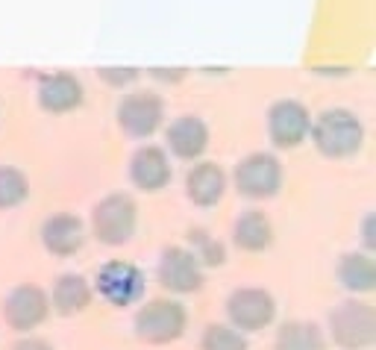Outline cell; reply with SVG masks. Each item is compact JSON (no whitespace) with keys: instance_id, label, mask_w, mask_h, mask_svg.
I'll return each mask as SVG.
<instances>
[{"instance_id":"17","label":"cell","mask_w":376,"mask_h":350,"mask_svg":"<svg viewBox=\"0 0 376 350\" xmlns=\"http://www.w3.org/2000/svg\"><path fill=\"white\" fill-rule=\"evenodd\" d=\"M47 297H50V309L71 318V315H80V312H85L92 306L94 289L83 274H59Z\"/></svg>"},{"instance_id":"3","label":"cell","mask_w":376,"mask_h":350,"mask_svg":"<svg viewBox=\"0 0 376 350\" xmlns=\"http://www.w3.org/2000/svg\"><path fill=\"white\" fill-rule=\"evenodd\" d=\"M327 330L335 347L341 350H370L376 342V309L361 297H347L335 303L327 315Z\"/></svg>"},{"instance_id":"11","label":"cell","mask_w":376,"mask_h":350,"mask_svg":"<svg viewBox=\"0 0 376 350\" xmlns=\"http://www.w3.org/2000/svg\"><path fill=\"white\" fill-rule=\"evenodd\" d=\"M50 318V297L42 285L21 283L3 300V321L15 333H33Z\"/></svg>"},{"instance_id":"18","label":"cell","mask_w":376,"mask_h":350,"mask_svg":"<svg viewBox=\"0 0 376 350\" xmlns=\"http://www.w3.org/2000/svg\"><path fill=\"white\" fill-rule=\"evenodd\" d=\"M335 280L350 294H370L376 285V265L370 253L361 250H347L335 262Z\"/></svg>"},{"instance_id":"22","label":"cell","mask_w":376,"mask_h":350,"mask_svg":"<svg viewBox=\"0 0 376 350\" xmlns=\"http://www.w3.org/2000/svg\"><path fill=\"white\" fill-rule=\"evenodd\" d=\"M30 197V177L18 165H0V212L18 209Z\"/></svg>"},{"instance_id":"14","label":"cell","mask_w":376,"mask_h":350,"mask_svg":"<svg viewBox=\"0 0 376 350\" xmlns=\"http://www.w3.org/2000/svg\"><path fill=\"white\" fill-rule=\"evenodd\" d=\"M42 247L56 259L77 256L85 244V221L74 212H53L42 224Z\"/></svg>"},{"instance_id":"20","label":"cell","mask_w":376,"mask_h":350,"mask_svg":"<svg viewBox=\"0 0 376 350\" xmlns=\"http://www.w3.org/2000/svg\"><path fill=\"white\" fill-rule=\"evenodd\" d=\"M330 339L315 321H282L273 333V350H327Z\"/></svg>"},{"instance_id":"4","label":"cell","mask_w":376,"mask_h":350,"mask_svg":"<svg viewBox=\"0 0 376 350\" xmlns=\"http://www.w3.org/2000/svg\"><path fill=\"white\" fill-rule=\"evenodd\" d=\"M139 227V203L130 192H109L92 209V233L100 244H127Z\"/></svg>"},{"instance_id":"7","label":"cell","mask_w":376,"mask_h":350,"mask_svg":"<svg viewBox=\"0 0 376 350\" xmlns=\"http://www.w3.org/2000/svg\"><path fill=\"white\" fill-rule=\"evenodd\" d=\"M115 121L127 139H150L165 127V97L150 89H135L121 97Z\"/></svg>"},{"instance_id":"15","label":"cell","mask_w":376,"mask_h":350,"mask_svg":"<svg viewBox=\"0 0 376 350\" xmlns=\"http://www.w3.org/2000/svg\"><path fill=\"white\" fill-rule=\"evenodd\" d=\"M162 130H165L168 153L182 162H197L209 150V124L200 115H180Z\"/></svg>"},{"instance_id":"8","label":"cell","mask_w":376,"mask_h":350,"mask_svg":"<svg viewBox=\"0 0 376 350\" xmlns=\"http://www.w3.org/2000/svg\"><path fill=\"white\" fill-rule=\"evenodd\" d=\"M227 324H232L235 330H241L244 335L262 333L277 321V297L262 285H241V289L230 292L227 303Z\"/></svg>"},{"instance_id":"6","label":"cell","mask_w":376,"mask_h":350,"mask_svg":"<svg viewBox=\"0 0 376 350\" xmlns=\"http://www.w3.org/2000/svg\"><path fill=\"white\" fill-rule=\"evenodd\" d=\"M232 185L247 200H271L285 185V165L277 153H247L232 168Z\"/></svg>"},{"instance_id":"28","label":"cell","mask_w":376,"mask_h":350,"mask_svg":"<svg viewBox=\"0 0 376 350\" xmlns=\"http://www.w3.org/2000/svg\"><path fill=\"white\" fill-rule=\"evenodd\" d=\"M315 74H321V77H347L350 68H315Z\"/></svg>"},{"instance_id":"16","label":"cell","mask_w":376,"mask_h":350,"mask_svg":"<svg viewBox=\"0 0 376 350\" xmlns=\"http://www.w3.org/2000/svg\"><path fill=\"white\" fill-rule=\"evenodd\" d=\"M227 192V171L218 162L197 159L185 174V194L197 209H212L223 200Z\"/></svg>"},{"instance_id":"12","label":"cell","mask_w":376,"mask_h":350,"mask_svg":"<svg viewBox=\"0 0 376 350\" xmlns=\"http://www.w3.org/2000/svg\"><path fill=\"white\" fill-rule=\"evenodd\" d=\"M127 174H130V183L139 192L153 194V192L168 189L171 180H173V168H171L168 150L162 147V144H142V147H135L133 156H130Z\"/></svg>"},{"instance_id":"21","label":"cell","mask_w":376,"mask_h":350,"mask_svg":"<svg viewBox=\"0 0 376 350\" xmlns=\"http://www.w3.org/2000/svg\"><path fill=\"white\" fill-rule=\"evenodd\" d=\"M185 239H188V250L203 268H221L227 262V244L215 239L206 227H191L185 233Z\"/></svg>"},{"instance_id":"26","label":"cell","mask_w":376,"mask_h":350,"mask_svg":"<svg viewBox=\"0 0 376 350\" xmlns=\"http://www.w3.org/2000/svg\"><path fill=\"white\" fill-rule=\"evenodd\" d=\"M12 350H53V344H50L44 335H30V333H24L21 339L12 344Z\"/></svg>"},{"instance_id":"13","label":"cell","mask_w":376,"mask_h":350,"mask_svg":"<svg viewBox=\"0 0 376 350\" xmlns=\"http://www.w3.org/2000/svg\"><path fill=\"white\" fill-rule=\"evenodd\" d=\"M35 100L47 115H68V112L80 109L85 100V89L77 74L71 71H50L39 77L35 85Z\"/></svg>"},{"instance_id":"10","label":"cell","mask_w":376,"mask_h":350,"mask_svg":"<svg viewBox=\"0 0 376 350\" xmlns=\"http://www.w3.org/2000/svg\"><path fill=\"white\" fill-rule=\"evenodd\" d=\"M156 280L168 294H197L206 285V271L188 247L171 244L156 259Z\"/></svg>"},{"instance_id":"2","label":"cell","mask_w":376,"mask_h":350,"mask_svg":"<svg viewBox=\"0 0 376 350\" xmlns=\"http://www.w3.org/2000/svg\"><path fill=\"white\" fill-rule=\"evenodd\" d=\"M185 330H188V309L177 297H150L133 315L135 339L153 347L180 342Z\"/></svg>"},{"instance_id":"5","label":"cell","mask_w":376,"mask_h":350,"mask_svg":"<svg viewBox=\"0 0 376 350\" xmlns=\"http://www.w3.org/2000/svg\"><path fill=\"white\" fill-rule=\"evenodd\" d=\"M92 289H94V294L103 297L109 306L127 309V306H135L139 300H144L147 277L130 259H109L97 268Z\"/></svg>"},{"instance_id":"27","label":"cell","mask_w":376,"mask_h":350,"mask_svg":"<svg viewBox=\"0 0 376 350\" xmlns=\"http://www.w3.org/2000/svg\"><path fill=\"white\" fill-rule=\"evenodd\" d=\"M361 230H365V253H370L373 250V215L365 218V227Z\"/></svg>"},{"instance_id":"23","label":"cell","mask_w":376,"mask_h":350,"mask_svg":"<svg viewBox=\"0 0 376 350\" xmlns=\"http://www.w3.org/2000/svg\"><path fill=\"white\" fill-rule=\"evenodd\" d=\"M200 350H250V342L241 330H235L232 324H206L200 333Z\"/></svg>"},{"instance_id":"19","label":"cell","mask_w":376,"mask_h":350,"mask_svg":"<svg viewBox=\"0 0 376 350\" xmlns=\"http://www.w3.org/2000/svg\"><path fill=\"white\" fill-rule=\"evenodd\" d=\"M232 242L244 253H262L273 244V224L262 209H244L238 212L232 224Z\"/></svg>"},{"instance_id":"24","label":"cell","mask_w":376,"mask_h":350,"mask_svg":"<svg viewBox=\"0 0 376 350\" xmlns=\"http://www.w3.org/2000/svg\"><path fill=\"white\" fill-rule=\"evenodd\" d=\"M97 77L103 80L109 89H130L133 83H139L142 68H133V65H106V68H97Z\"/></svg>"},{"instance_id":"25","label":"cell","mask_w":376,"mask_h":350,"mask_svg":"<svg viewBox=\"0 0 376 350\" xmlns=\"http://www.w3.org/2000/svg\"><path fill=\"white\" fill-rule=\"evenodd\" d=\"M147 77L162 83V85H180L188 77V68H159V65H153V68H147Z\"/></svg>"},{"instance_id":"1","label":"cell","mask_w":376,"mask_h":350,"mask_svg":"<svg viewBox=\"0 0 376 350\" xmlns=\"http://www.w3.org/2000/svg\"><path fill=\"white\" fill-rule=\"evenodd\" d=\"M309 139L318 147L321 156L350 159L365 144V124H361L356 112H350L344 106H330L318 118H311Z\"/></svg>"},{"instance_id":"9","label":"cell","mask_w":376,"mask_h":350,"mask_svg":"<svg viewBox=\"0 0 376 350\" xmlns=\"http://www.w3.org/2000/svg\"><path fill=\"white\" fill-rule=\"evenodd\" d=\"M268 139L277 150H294L309 139V127H311V115L309 106L297 97H280L268 106Z\"/></svg>"}]
</instances>
